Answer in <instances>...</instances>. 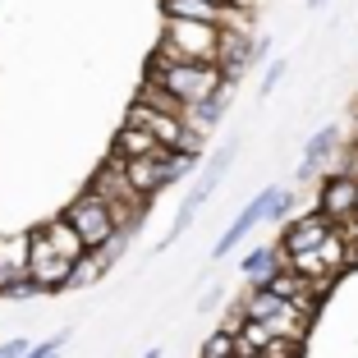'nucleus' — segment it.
<instances>
[{
	"mask_svg": "<svg viewBox=\"0 0 358 358\" xmlns=\"http://www.w3.org/2000/svg\"><path fill=\"white\" fill-rule=\"evenodd\" d=\"M308 5H313V10H322V5H327V0H308Z\"/></svg>",
	"mask_w": 358,
	"mask_h": 358,
	"instance_id": "nucleus-31",
	"label": "nucleus"
},
{
	"mask_svg": "<svg viewBox=\"0 0 358 358\" xmlns=\"http://www.w3.org/2000/svg\"><path fill=\"white\" fill-rule=\"evenodd\" d=\"M207 5H211V10H225V5H230V0H207Z\"/></svg>",
	"mask_w": 358,
	"mask_h": 358,
	"instance_id": "nucleus-29",
	"label": "nucleus"
},
{
	"mask_svg": "<svg viewBox=\"0 0 358 358\" xmlns=\"http://www.w3.org/2000/svg\"><path fill=\"white\" fill-rule=\"evenodd\" d=\"M60 216L69 221V230L78 234V243H83L87 253H101L106 243H110V239L120 234V230H115V221H110V211H106V207H101V202H96L87 189L78 193V198L69 202V207H64Z\"/></svg>",
	"mask_w": 358,
	"mask_h": 358,
	"instance_id": "nucleus-5",
	"label": "nucleus"
},
{
	"mask_svg": "<svg viewBox=\"0 0 358 358\" xmlns=\"http://www.w3.org/2000/svg\"><path fill=\"white\" fill-rule=\"evenodd\" d=\"M349 148H358V120H354V134H349Z\"/></svg>",
	"mask_w": 358,
	"mask_h": 358,
	"instance_id": "nucleus-28",
	"label": "nucleus"
},
{
	"mask_svg": "<svg viewBox=\"0 0 358 358\" xmlns=\"http://www.w3.org/2000/svg\"><path fill=\"white\" fill-rule=\"evenodd\" d=\"M87 193H92V198L101 202L106 211H110V221H115L120 234H134L138 221H143V211H148V202H143V198H138V193L124 184V170H120V161H110V157H106L101 170L92 175Z\"/></svg>",
	"mask_w": 358,
	"mask_h": 358,
	"instance_id": "nucleus-2",
	"label": "nucleus"
},
{
	"mask_svg": "<svg viewBox=\"0 0 358 358\" xmlns=\"http://www.w3.org/2000/svg\"><path fill=\"white\" fill-rule=\"evenodd\" d=\"M327 234H331V221H322L317 211H308V216H299V221L285 225L275 248H280V253H317Z\"/></svg>",
	"mask_w": 358,
	"mask_h": 358,
	"instance_id": "nucleus-9",
	"label": "nucleus"
},
{
	"mask_svg": "<svg viewBox=\"0 0 358 358\" xmlns=\"http://www.w3.org/2000/svg\"><path fill=\"white\" fill-rule=\"evenodd\" d=\"M216 51H221V28H211V23H179V19L161 23L157 55H166V60H175V64H216Z\"/></svg>",
	"mask_w": 358,
	"mask_h": 358,
	"instance_id": "nucleus-4",
	"label": "nucleus"
},
{
	"mask_svg": "<svg viewBox=\"0 0 358 358\" xmlns=\"http://www.w3.org/2000/svg\"><path fill=\"white\" fill-rule=\"evenodd\" d=\"M23 271H28V280H32V289H37V294L69 289V262H64V257H55L37 230L28 234V262H23Z\"/></svg>",
	"mask_w": 358,
	"mask_h": 358,
	"instance_id": "nucleus-6",
	"label": "nucleus"
},
{
	"mask_svg": "<svg viewBox=\"0 0 358 358\" xmlns=\"http://www.w3.org/2000/svg\"><path fill=\"white\" fill-rule=\"evenodd\" d=\"M280 262H285V253L275 248V243H266V248H253V253L243 257V262H239V271L248 275L253 285H262L266 275H275V271H280Z\"/></svg>",
	"mask_w": 358,
	"mask_h": 358,
	"instance_id": "nucleus-17",
	"label": "nucleus"
},
{
	"mask_svg": "<svg viewBox=\"0 0 358 358\" xmlns=\"http://www.w3.org/2000/svg\"><path fill=\"white\" fill-rule=\"evenodd\" d=\"M32 294H37V289H32V280L23 275V280H14V285H10V289H5L0 299H32Z\"/></svg>",
	"mask_w": 358,
	"mask_h": 358,
	"instance_id": "nucleus-25",
	"label": "nucleus"
},
{
	"mask_svg": "<svg viewBox=\"0 0 358 358\" xmlns=\"http://www.w3.org/2000/svg\"><path fill=\"white\" fill-rule=\"evenodd\" d=\"M120 170H124V184L143 202H152L161 189H166V184H161V161H157V152H152V157H143V161H124Z\"/></svg>",
	"mask_w": 358,
	"mask_h": 358,
	"instance_id": "nucleus-10",
	"label": "nucleus"
},
{
	"mask_svg": "<svg viewBox=\"0 0 358 358\" xmlns=\"http://www.w3.org/2000/svg\"><path fill=\"white\" fill-rule=\"evenodd\" d=\"M143 83L170 92L179 106H184V110H189V106L202 101V96L216 92L225 78H221V69H216V64H175V60H166V55L152 51V55H148V74H143Z\"/></svg>",
	"mask_w": 358,
	"mask_h": 358,
	"instance_id": "nucleus-1",
	"label": "nucleus"
},
{
	"mask_svg": "<svg viewBox=\"0 0 358 358\" xmlns=\"http://www.w3.org/2000/svg\"><path fill=\"white\" fill-rule=\"evenodd\" d=\"M340 148V129L336 124H327V129H317L313 138L303 143V161H299V179H308V175H317V170L331 161V152Z\"/></svg>",
	"mask_w": 358,
	"mask_h": 358,
	"instance_id": "nucleus-11",
	"label": "nucleus"
},
{
	"mask_svg": "<svg viewBox=\"0 0 358 358\" xmlns=\"http://www.w3.org/2000/svg\"><path fill=\"white\" fill-rule=\"evenodd\" d=\"M266 37H243V32H221V51H216V69L225 83L243 78L257 60H266Z\"/></svg>",
	"mask_w": 358,
	"mask_h": 358,
	"instance_id": "nucleus-7",
	"label": "nucleus"
},
{
	"mask_svg": "<svg viewBox=\"0 0 358 358\" xmlns=\"http://www.w3.org/2000/svg\"><path fill=\"white\" fill-rule=\"evenodd\" d=\"M289 207H294V193L289 189H262V193H253V202H248V207L239 211V216H234L230 221V230L221 234V239L211 243V262H221L225 253H230L234 243L243 239V234H253L257 225H275V221H285V216H289Z\"/></svg>",
	"mask_w": 358,
	"mask_h": 358,
	"instance_id": "nucleus-3",
	"label": "nucleus"
},
{
	"mask_svg": "<svg viewBox=\"0 0 358 358\" xmlns=\"http://www.w3.org/2000/svg\"><path fill=\"white\" fill-rule=\"evenodd\" d=\"M157 161H161V184H166V189L202 166V157H193V152H157Z\"/></svg>",
	"mask_w": 358,
	"mask_h": 358,
	"instance_id": "nucleus-19",
	"label": "nucleus"
},
{
	"mask_svg": "<svg viewBox=\"0 0 358 358\" xmlns=\"http://www.w3.org/2000/svg\"><path fill=\"white\" fill-rule=\"evenodd\" d=\"M285 69H289V64H285V60H271V64H266L262 83H257V96H271V92H275V83H280V78H285Z\"/></svg>",
	"mask_w": 358,
	"mask_h": 358,
	"instance_id": "nucleus-23",
	"label": "nucleus"
},
{
	"mask_svg": "<svg viewBox=\"0 0 358 358\" xmlns=\"http://www.w3.org/2000/svg\"><path fill=\"white\" fill-rule=\"evenodd\" d=\"M64 340H69V331H55V336L42 340V345H28V354H23V358H60Z\"/></svg>",
	"mask_w": 358,
	"mask_h": 358,
	"instance_id": "nucleus-22",
	"label": "nucleus"
},
{
	"mask_svg": "<svg viewBox=\"0 0 358 358\" xmlns=\"http://www.w3.org/2000/svg\"><path fill=\"white\" fill-rule=\"evenodd\" d=\"M243 358H266V354H243Z\"/></svg>",
	"mask_w": 358,
	"mask_h": 358,
	"instance_id": "nucleus-32",
	"label": "nucleus"
},
{
	"mask_svg": "<svg viewBox=\"0 0 358 358\" xmlns=\"http://www.w3.org/2000/svg\"><path fill=\"white\" fill-rule=\"evenodd\" d=\"M257 5H262V0H230L225 10H239V14H248V10H257Z\"/></svg>",
	"mask_w": 358,
	"mask_h": 358,
	"instance_id": "nucleus-27",
	"label": "nucleus"
},
{
	"mask_svg": "<svg viewBox=\"0 0 358 358\" xmlns=\"http://www.w3.org/2000/svg\"><path fill=\"white\" fill-rule=\"evenodd\" d=\"M106 275V262L96 253H83L74 266H69V289H87V285H96Z\"/></svg>",
	"mask_w": 358,
	"mask_h": 358,
	"instance_id": "nucleus-20",
	"label": "nucleus"
},
{
	"mask_svg": "<svg viewBox=\"0 0 358 358\" xmlns=\"http://www.w3.org/2000/svg\"><path fill=\"white\" fill-rule=\"evenodd\" d=\"M37 234H42V239H46V248H51V253H55V257H64V262H69V266H74V262H78V257H83V253H87L83 243H78V234H74V230H69V221H64V216H55V221H46V225H37Z\"/></svg>",
	"mask_w": 358,
	"mask_h": 358,
	"instance_id": "nucleus-12",
	"label": "nucleus"
},
{
	"mask_svg": "<svg viewBox=\"0 0 358 358\" xmlns=\"http://www.w3.org/2000/svg\"><path fill=\"white\" fill-rule=\"evenodd\" d=\"M266 358H303V340H271Z\"/></svg>",
	"mask_w": 358,
	"mask_h": 358,
	"instance_id": "nucleus-24",
	"label": "nucleus"
},
{
	"mask_svg": "<svg viewBox=\"0 0 358 358\" xmlns=\"http://www.w3.org/2000/svg\"><path fill=\"white\" fill-rule=\"evenodd\" d=\"M266 345H271L266 322H239V331H234V358H243V354H266Z\"/></svg>",
	"mask_w": 358,
	"mask_h": 358,
	"instance_id": "nucleus-18",
	"label": "nucleus"
},
{
	"mask_svg": "<svg viewBox=\"0 0 358 358\" xmlns=\"http://www.w3.org/2000/svg\"><path fill=\"white\" fill-rule=\"evenodd\" d=\"M161 14L166 19H179V23H221V10H211L207 0H161Z\"/></svg>",
	"mask_w": 358,
	"mask_h": 358,
	"instance_id": "nucleus-16",
	"label": "nucleus"
},
{
	"mask_svg": "<svg viewBox=\"0 0 358 358\" xmlns=\"http://www.w3.org/2000/svg\"><path fill=\"white\" fill-rule=\"evenodd\" d=\"M28 354V340H5L0 345V358H23Z\"/></svg>",
	"mask_w": 358,
	"mask_h": 358,
	"instance_id": "nucleus-26",
	"label": "nucleus"
},
{
	"mask_svg": "<svg viewBox=\"0 0 358 358\" xmlns=\"http://www.w3.org/2000/svg\"><path fill=\"white\" fill-rule=\"evenodd\" d=\"M225 106H230V83H221L211 96H202L198 106H189V110H184V124L198 129V134H207V129L225 115Z\"/></svg>",
	"mask_w": 358,
	"mask_h": 358,
	"instance_id": "nucleus-14",
	"label": "nucleus"
},
{
	"mask_svg": "<svg viewBox=\"0 0 358 358\" xmlns=\"http://www.w3.org/2000/svg\"><path fill=\"white\" fill-rule=\"evenodd\" d=\"M234 308L243 313V322H271V317L280 313L285 303H280V299L271 294V289H266V285H253V289H248V294H243V299H239Z\"/></svg>",
	"mask_w": 358,
	"mask_h": 358,
	"instance_id": "nucleus-15",
	"label": "nucleus"
},
{
	"mask_svg": "<svg viewBox=\"0 0 358 358\" xmlns=\"http://www.w3.org/2000/svg\"><path fill=\"white\" fill-rule=\"evenodd\" d=\"M152 152H161V148L134 124H120L115 138H110V161H120V166H124V161H143V157H152Z\"/></svg>",
	"mask_w": 358,
	"mask_h": 358,
	"instance_id": "nucleus-13",
	"label": "nucleus"
},
{
	"mask_svg": "<svg viewBox=\"0 0 358 358\" xmlns=\"http://www.w3.org/2000/svg\"><path fill=\"white\" fill-rule=\"evenodd\" d=\"M143 358H161V349H148V354H143Z\"/></svg>",
	"mask_w": 358,
	"mask_h": 358,
	"instance_id": "nucleus-30",
	"label": "nucleus"
},
{
	"mask_svg": "<svg viewBox=\"0 0 358 358\" xmlns=\"http://www.w3.org/2000/svg\"><path fill=\"white\" fill-rule=\"evenodd\" d=\"M354 198H358V184L354 179H345V175H327L322 179V189H317V216L322 221H331V225H340V221H349L354 216Z\"/></svg>",
	"mask_w": 358,
	"mask_h": 358,
	"instance_id": "nucleus-8",
	"label": "nucleus"
},
{
	"mask_svg": "<svg viewBox=\"0 0 358 358\" xmlns=\"http://www.w3.org/2000/svg\"><path fill=\"white\" fill-rule=\"evenodd\" d=\"M198 358H234V336L216 327L207 340H202V354H198Z\"/></svg>",
	"mask_w": 358,
	"mask_h": 358,
	"instance_id": "nucleus-21",
	"label": "nucleus"
}]
</instances>
